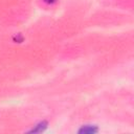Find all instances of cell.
Masks as SVG:
<instances>
[{
  "label": "cell",
  "mask_w": 134,
  "mask_h": 134,
  "mask_svg": "<svg viewBox=\"0 0 134 134\" xmlns=\"http://www.w3.org/2000/svg\"><path fill=\"white\" fill-rule=\"evenodd\" d=\"M47 128V122L45 120L43 121H40L39 124H37L31 130H29L28 132L29 133H40V132H43L45 129Z\"/></svg>",
  "instance_id": "2"
},
{
  "label": "cell",
  "mask_w": 134,
  "mask_h": 134,
  "mask_svg": "<svg viewBox=\"0 0 134 134\" xmlns=\"http://www.w3.org/2000/svg\"><path fill=\"white\" fill-rule=\"evenodd\" d=\"M98 129L96 126L94 125H85V126H82V128L79 130L80 133H87V134H91V133H95L97 132Z\"/></svg>",
  "instance_id": "1"
}]
</instances>
